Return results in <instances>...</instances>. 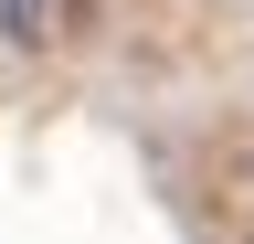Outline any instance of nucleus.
<instances>
[{"label": "nucleus", "instance_id": "nucleus-1", "mask_svg": "<svg viewBox=\"0 0 254 244\" xmlns=\"http://www.w3.org/2000/svg\"><path fill=\"white\" fill-rule=\"evenodd\" d=\"M53 21H64V0H0V43H21V53L43 43Z\"/></svg>", "mask_w": 254, "mask_h": 244}]
</instances>
